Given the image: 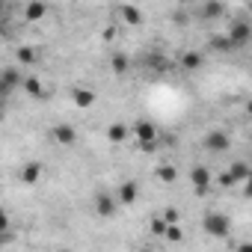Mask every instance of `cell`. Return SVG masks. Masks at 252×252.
I'll return each mask as SVG.
<instances>
[{"label": "cell", "instance_id": "obj_1", "mask_svg": "<svg viewBox=\"0 0 252 252\" xmlns=\"http://www.w3.org/2000/svg\"><path fill=\"white\" fill-rule=\"evenodd\" d=\"M131 134H134V140H140V146H143L146 152H155V146H158V125H155V122H149V119L134 122Z\"/></svg>", "mask_w": 252, "mask_h": 252}, {"label": "cell", "instance_id": "obj_2", "mask_svg": "<svg viewBox=\"0 0 252 252\" xmlns=\"http://www.w3.org/2000/svg\"><path fill=\"white\" fill-rule=\"evenodd\" d=\"M202 228H205L211 237H228V231H231V220H228L225 214H220V211H211V214H205Z\"/></svg>", "mask_w": 252, "mask_h": 252}, {"label": "cell", "instance_id": "obj_3", "mask_svg": "<svg viewBox=\"0 0 252 252\" xmlns=\"http://www.w3.org/2000/svg\"><path fill=\"white\" fill-rule=\"evenodd\" d=\"M21 80H24V77H21V71H18L15 65L3 68V71H0V98L6 101L15 89H21Z\"/></svg>", "mask_w": 252, "mask_h": 252}, {"label": "cell", "instance_id": "obj_4", "mask_svg": "<svg viewBox=\"0 0 252 252\" xmlns=\"http://www.w3.org/2000/svg\"><path fill=\"white\" fill-rule=\"evenodd\" d=\"M228 42H231V48L237 51V48H246L249 45V39H252V27H249V21H234L231 27H228Z\"/></svg>", "mask_w": 252, "mask_h": 252}, {"label": "cell", "instance_id": "obj_5", "mask_svg": "<svg viewBox=\"0 0 252 252\" xmlns=\"http://www.w3.org/2000/svg\"><path fill=\"white\" fill-rule=\"evenodd\" d=\"M205 149L208 152H214V155H222V152H228L231 149V137H228V131H208L205 134Z\"/></svg>", "mask_w": 252, "mask_h": 252}, {"label": "cell", "instance_id": "obj_6", "mask_svg": "<svg viewBox=\"0 0 252 252\" xmlns=\"http://www.w3.org/2000/svg\"><path fill=\"white\" fill-rule=\"evenodd\" d=\"M211 181H214V175H211L208 166H193V169H190V184H193L196 196H205L208 187H211Z\"/></svg>", "mask_w": 252, "mask_h": 252}, {"label": "cell", "instance_id": "obj_7", "mask_svg": "<svg viewBox=\"0 0 252 252\" xmlns=\"http://www.w3.org/2000/svg\"><path fill=\"white\" fill-rule=\"evenodd\" d=\"M116 208H119V202H116V196H113V193H107V190L95 193V214H98V217L110 220V217L116 214Z\"/></svg>", "mask_w": 252, "mask_h": 252}, {"label": "cell", "instance_id": "obj_8", "mask_svg": "<svg viewBox=\"0 0 252 252\" xmlns=\"http://www.w3.org/2000/svg\"><path fill=\"white\" fill-rule=\"evenodd\" d=\"M137 199H140V184H137V181L128 178V181H122V184H119V196H116L119 205H134Z\"/></svg>", "mask_w": 252, "mask_h": 252}, {"label": "cell", "instance_id": "obj_9", "mask_svg": "<svg viewBox=\"0 0 252 252\" xmlns=\"http://www.w3.org/2000/svg\"><path fill=\"white\" fill-rule=\"evenodd\" d=\"M45 15H48V3H45V0H30V3L24 6V21H30V24L42 21Z\"/></svg>", "mask_w": 252, "mask_h": 252}, {"label": "cell", "instance_id": "obj_10", "mask_svg": "<svg viewBox=\"0 0 252 252\" xmlns=\"http://www.w3.org/2000/svg\"><path fill=\"white\" fill-rule=\"evenodd\" d=\"M54 140L60 143V146H74L77 143V131L71 128V125H54Z\"/></svg>", "mask_w": 252, "mask_h": 252}, {"label": "cell", "instance_id": "obj_11", "mask_svg": "<svg viewBox=\"0 0 252 252\" xmlns=\"http://www.w3.org/2000/svg\"><path fill=\"white\" fill-rule=\"evenodd\" d=\"M42 172H45V166H42L39 160H30V163H24V169H21V181H24L27 187H33V184H39Z\"/></svg>", "mask_w": 252, "mask_h": 252}, {"label": "cell", "instance_id": "obj_12", "mask_svg": "<svg viewBox=\"0 0 252 252\" xmlns=\"http://www.w3.org/2000/svg\"><path fill=\"white\" fill-rule=\"evenodd\" d=\"M222 15H225V3H222V0H205V3H202V18L205 21H217Z\"/></svg>", "mask_w": 252, "mask_h": 252}, {"label": "cell", "instance_id": "obj_13", "mask_svg": "<svg viewBox=\"0 0 252 252\" xmlns=\"http://www.w3.org/2000/svg\"><path fill=\"white\" fill-rule=\"evenodd\" d=\"M119 15H122L125 24H131V27H140V24H143V9H140V6L125 3V6H119Z\"/></svg>", "mask_w": 252, "mask_h": 252}, {"label": "cell", "instance_id": "obj_14", "mask_svg": "<svg viewBox=\"0 0 252 252\" xmlns=\"http://www.w3.org/2000/svg\"><path fill=\"white\" fill-rule=\"evenodd\" d=\"M71 101H74V107L89 110V107L95 104V92H92V89H86V86H77V89L71 92Z\"/></svg>", "mask_w": 252, "mask_h": 252}, {"label": "cell", "instance_id": "obj_15", "mask_svg": "<svg viewBox=\"0 0 252 252\" xmlns=\"http://www.w3.org/2000/svg\"><path fill=\"white\" fill-rule=\"evenodd\" d=\"M202 63H205V57H202L199 51H187V54H181V68H184V71H199Z\"/></svg>", "mask_w": 252, "mask_h": 252}, {"label": "cell", "instance_id": "obj_16", "mask_svg": "<svg viewBox=\"0 0 252 252\" xmlns=\"http://www.w3.org/2000/svg\"><path fill=\"white\" fill-rule=\"evenodd\" d=\"M128 134H131V128H128V125H110V128H107V140L110 143H125V140H128Z\"/></svg>", "mask_w": 252, "mask_h": 252}, {"label": "cell", "instance_id": "obj_17", "mask_svg": "<svg viewBox=\"0 0 252 252\" xmlns=\"http://www.w3.org/2000/svg\"><path fill=\"white\" fill-rule=\"evenodd\" d=\"M155 178H158V181H163V184H175V181H178V169H175V166H169V163H163V166H158V169H155Z\"/></svg>", "mask_w": 252, "mask_h": 252}, {"label": "cell", "instance_id": "obj_18", "mask_svg": "<svg viewBox=\"0 0 252 252\" xmlns=\"http://www.w3.org/2000/svg\"><path fill=\"white\" fill-rule=\"evenodd\" d=\"M110 68H113V74H128L131 60L125 57V54H113V57H110Z\"/></svg>", "mask_w": 252, "mask_h": 252}, {"label": "cell", "instance_id": "obj_19", "mask_svg": "<svg viewBox=\"0 0 252 252\" xmlns=\"http://www.w3.org/2000/svg\"><path fill=\"white\" fill-rule=\"evenodd\" d=\"M228 175L234 178V184H240V181H249V175H252V172H249V166H246V163H240V160H237V163H231V166H228Z\"/></svg>", "mask_w": 252, "mask_h": 252}, {"label": "cell", "instance_id": "obj_20", "mask_svg": "<svg viewBox=\"0 0 252 252\" xmlns=\"http://www.w3.org/2000/svg\"><path fill=\"white\" fill-rule=\"evenodd\" d=\"M21 89H24L27 95H33V98H39V95L45 92V89H42V80H39V77H24V80H21Z\"/></svg>", "mask_w": 252, "mask_h": 252}, {"label": "cell", "instance_id": "obj_21", "mask_svg": "<svg viewBox=\"0 0 252 252\" xmlns=\"http://www.w3.org/2000/svg\"><path fill=\"white\" fill-rule=\"evenodd\" d=\"M15 60H18L21 65H33V63L39 60V54H36L33 48H18V51H15Z\"/></svg>", "mask_w": 252, "mask_h": 252}, {"label": "cell", "instance_id": "obj_22", "mask_svg": "<svg viewBox=\"0 0 252 252\" xmlns=\"http://www.w3.org/2000/svg\"><path fill=\"white\" fill-rule=\"evenodd\" d=\"M163 237H166L169 243H181L184 231H181V225H178V222H166V228H163Z\"/></svg>", "mask_w": 252, "mask_h": 252}, {"label": "cell", "instance_id": "obj_23", "mask_svg": "<svg viewBox=\"0 0 252 252\" xmlns=\"http://www.w3.org/2000/svg\"><path fill=\"white\" fill-rule=\"evenodd\" d=\"M211 48H214V51H220V54L234 51V48H231V42H228V36H211Z\"/></svg>", "mask_w": 252, "mask_h": 252}, {"label": "cell", "instance_id": "obj_24", "mask_svg": "<svg viewBox=\"0 0 252 252\" xmlns=\"http://www.w3.org/2000/svg\"><path fill=\"white\" fill-rule=\"evenodd\" d=\"M163 228H166V220L163 217H155L152 220V234H163Z\"/></svg>", "mask_w": 252, "mask_h": 252}, {"label": "cell", "instance_id": "obj_25", "mask_svg": "<svg viewBox=\"0 0 252 252\" xmlns=\"http://www.w3.org/2000/svg\"><path fill=\"white\" fill-rule=\"evenodd\" d=\"M6 231H9V214L0 208V234H6Z\"/></svg>", "mask_w": 252, "mask_h": 252}, {"label": "cell", "instance_id": "obj_26", "mask_svg": "<svg viewBox=\"0 0 252 252\" xmlns=\"http://www.w3.org/2000/svg\"><path fill=\"white\" fill-rule=\"evenodd\" d=\"M217 184H220V187H234V178H231L228 172H222V175L217 178Z\"/></svg>", "mask_w": 252, "mask_h": 252}, {"label": "cell", "instance_id": "obj_27", "mask_svg": "<svg viewBox=\"0 0 252 252\" xmlns=\"http://www.w3.org/2000/svg\"><path fill=\"white\" fill-rule=\"evenodd\" d=\"M163 220H166V222H178V220H181V214H178L175 208H169V211L163 214Z\"/></svg>", "mask_w": 252, "mask_h": 252}, {"label": "cell", "instance_id": "obj_28", "mask_svg": "<svg viewBox=\"0 0 252 252\" xmlns=\"http://www.w3.org/2000/svg\"><path fill=\"white\" fill-rule=\"evenodd\" d=\"M3 9H6V3H3V0H0V18H3Z\"/></svg>", "mask_w": 252, "mask_h": 252}, {"label": "cell", "instance_id": "obj_29", "mask_svg": "<svg viewBox=\"0 0 252 252\" xmlns=\"http://www.w3.org/2000/svg\"><path fill=\"white\" fill-rule=\"evenodd\" d=\"M0 116H3V98H0Z\"/></svg>", "mask_w": 252, "mask_h": 252}]
</instances>
